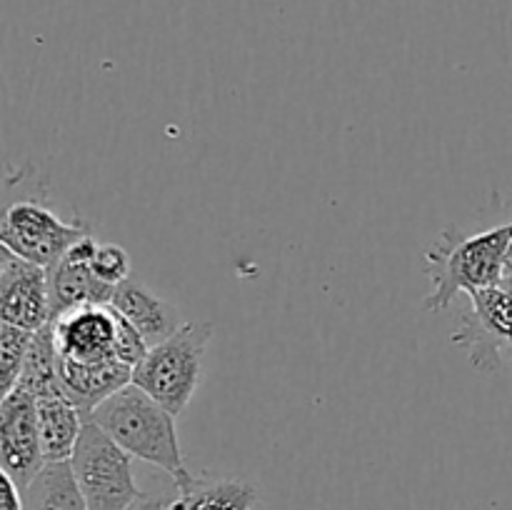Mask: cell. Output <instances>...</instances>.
<instances>
[{
  "instance_id": "cell-1",
  "label": "cell",
  "mask_w": 512,
  "mask_h": 510,
  "mask_svg": "<svg viewBox=\"0 0 512 510\" xmlns=\"http://www.w3.org/2000/svg\"><path fill=\"white\" fill-rule=\"evenodd\" d=\"M510 240L512 220L473 235L448 225L425 253L430 293L423 298V308L438 313L448 308L458 293L470 295L500 285Z\"/></svg>"
},
{
  "instance_id": "cell-2",
  "label": "cell",
  "mask_w": 512,
  "mask_h": 510,
  "mask_svg": "<svg viewBox=\"0 0 512 510\" xmlns=\"http://www.w3.org/2000/svg\"><path fill=\"white\" fill-rule=\"evenodd\" d=\"M88 415L133 458L168 473L178 490L195 480L180 450L175 415L135 383L120 388Z\"/></svg>"
},
{
  "instance_id": "cell-3",
  "label": "cell",
  "mask_w": 512,
  "mask_h": 510,
  "mask_svg": "<svg viewBox=\"0 0 512 510\" xmlns=\"http://www.w3.org/2000/svg\"><path fill=\"white\" fill-rule=\"evenodd\" d=\"M213 323H183L170 338L153 345L133 370V383L165 410L180 415L198 390Z\"/></svg>"
},
{
  "instance_id": "cell-4",
  "label": "cell",
  "mask_w": 512,
  "mask_h": 510,
  "mask_svg": "<svg viewBox=\"0 0 512 510\" xmlns=\"http://www.w3.org/2000/svg\"><path fill=\"white\" fill-rule=\"evenodd\" d=\"M130 460L133 455L85 415L70 468L88 510H128L143 495L135 485Z\"/></svg>"
},
{
  "instance_id": "cell-5",
  "label": "cell",
  "mask_w": 512,
  "mask_h": 510,
  "mask_svg": "<svg viewBox=\"0 0 512 510\" xmlns=\"http://www.w3.org/2000/svg\"><path fill=\"white\" fill-rule=\"evenodd\" d=\"M90 235L85 220L65 223L50 205L38 198L8 200L0 223V243L20 258L50 268L80 238Z\"/></svg>"
},
{
  "instance_id": "cell-6",
  "label": "cell",
  "mask_w": 512,
  "mask_h": 510,
  "mask_svg": "<svg viewBox=\"0 0 512 510\" xmlns=\"http://www.w3.org/2000/svg\"><path fill=\"white\" fill-rule=\"evenodd\" d=\"M470 308L460 315L453 333L455 348L468 353L475 370H495L503 350L512 353V293L503 288L475 290L468 295Z\"/></svg>"
},
{
  "instance_id": "cell-7",
  "label": "cell",
  "mask_w": 512,
  "mask_h": 510,
  "mask_svg": "<svg viewBox=\"0 0 512 510\" xmlns=\"http://www.w3.org/2000/svg\"><path fill=\"white\" fill-rule=\"evenodd\" d=\"M0 460L3 473H8L23 493L48 463L35 395L25 388H13L0 403Z\"/></svg>"
},
{
  "instance_id": "cell-8",
  "label": "cell",
  "mask_w": 512,
  "mask_h": 510,
  "mask_svg": "<svg viewBox=\"0 0 512 510\" xmlns=\"http://www.w3.org/2000/svg\"><path fill=\"white\" fill-rule=\"evenodd\" d=\"M3 250L0 260V318L18 328L40 330L53 320L48 288V268Z\"/></svg>"
},
{
  "instance_id": "cell-9",
  "label": "cell",
  "mask_w": 512,
  "mask_h": 510,
  "mask_svg": "<svg viewBox=\"0 0 512 510\" xmlns=\"http://www.w3.org/2000/svg\"><path fill=\"white\" fill-rule=\"evenodd\" d=\"M55 348L63 360L95 363L115 358V335H118V313L113 305H78L53 320Z\"/></svg>"
},
{
  "instance_id": "cell-10",
  "label": "cell",
  "mask_w": 512,
  "mask_h": 510,
  "mask_svg": "<svg viewBox=\"0 0 512 510\" xmlns=\"http://www.w3.org/2000/svg\"><path fill=\"white\" fill-rule=\"evenodd\" d=\"M93 233L80 238L68 253L55 260L48 268V288H50V308L53 318L78 305H108L113 300L115 285L105 283L93 270V258L98 253Z\"/></svg>"
},
{
  "instance_id": "cell-11",
  "label": "cell",
  "mask_w": 512,
  "mask_h": 510,
  "mask_svg": "<svg viewBox=\"0 0 512 510\" xmlns=\"http://www.w3.org/2000/svg\"><path fill=\"white\" fill-rule=\"evenodd\" d=\"M58 360L60 383H63L65 395L78 405L83 415L93 413L103 400L133 383V368L118 358L78 363V360H63L58 355Z\"/></svg>"
},
{
  "instance_id": "cell-12",
  "label": "cell",
  "mask_w": 512,
  "mask_h": 510,
  "mask_svg": "<svg viewBox=\"0 0 512 510\" xmlns=\"http://www.w3.org/2000/svg\"><path fill=\"white\" fill-rule=\"evenodd\" d=\"M110 305L130 325L138 328V333L148 340L150 348L163 343L165 338H170L183 325L180 310L173 303L160 298V295H155L148 285L138 283V280H123L115 288Z\"/></svg>"
},
{
  "instance_id": "cell-13",
  "label": "cell",
  "mask_w": 512,
  "mask_h": 510,
  "mask_svg": "<svg viewBox=\"0 0 512 510\" xmlns=\"http://www.w3.org/2000/svg\"><path fill=\"white\" fill-rule=\"evenodd\" d=\"M35 408H38L40 438H43V453L48 463L53 460H70L78 445L80 430H83L85 415L78 405L65 395L63 388L48 390V393L35 395Z\"/></svg>"
},
{
  "instance_id": "cell-14",
  "label": "cell",
  "mask_w": 512,
  "mask_h": 510,
  "mask_svg": "<svg viewBox=\"0 0 512 510\" xmlns=\"http://www.w3.org/2000/svg\"><path fill=\"white\" fill-rule=\"evenodd\" d=\"M25 510H88L70 460H53L25 490Z\"/></svg>"
},
{
  "instance_id": "cell-15",
  "label": "cell",
  "mask_w": 512,
  "mask_h": 510,
  "mask_svg": "<svg viewBox=\"0 0 512 510\" xmlns=\"http://www.w3.org/2000/svg\"><path fill=\"white\" fill-rule=\"evenodd\" d=\"M185 510H253L258 503V488L245 480H205L195 478L180 490Z\"/></svg>"
},
{
  "instance_id": "cell-16",
  "label": "cell",
  "mask_w": 512,
  "mask_h": 510,
  "mask_svg": "<svg viewBox=\"0 0 512 510\" xmlns=\"http://www.w3.org/2000/svg\"><path fill=\"white\" fill-rule=\"evenodd\" d=\"M58 363L60 360H58V348H55L53 325L48 323L33 333V343H30L28 358H25L23 373H20L18 385H15V388H25L33 395L63 388V383H60Z\"/></svg>"
},
{
  "instance_id": "cell-17",
  "label": "cell",
  "mask_w": 512,
  "mask_h": 510,
  "mask_svg": "<svg viewBox=\"0 0 512 510\" xmlns=\"http://www.w3.org/2000/svg\"><path fill=\"white\" fill-rule=\"evenodd\" d=\"M30 343H33L30 330H23L10 323L0 325V380H3V395L18 385Z\"/></svg>"
},
{
  "instance_id": "cell-18",
  "label": "cell",
  "mask_w": 512,
  "mask_h": 510,
  "mask_svg": "<svg viewBox=\"0 0 512 510\" xmlns=\"http://www.w3.org/2000/svg\"><path fill=\"white\" fill-rule=\"evenodd\" d=\"M93 270L98 278L118 288L123 280L130 278V255L128 250L115 243H100L93 258Z\"/></svg>"
},
{
  "instance_id": "cell-19",
  "label": "cell",
  "mask_w": 512,
  "mask_h": 510,
  "mask_svg": "<svg viewBox=\"0 0 512 510\" xmlns=\"http://www.w3.org/2000/svg\"><path fill=\"white\" fill-rule=\"evenodd\" d=\"M118 313V310H115ZM150 345L143 335L138 333L135 325H130L123 315L118 313V335H115V358L123 360L130 368H138L143 363V358L148 355Z\"/></svg>"
},
{
  "instance_id": "cell-20",
  "label": "cell",
  "mask_w": 512,
  "mask_h": 510,
  "mask_svg": "<svg viewBox=\"0 0 512 510\" xmlns=\"http://www.w3.org/2000/svg\"><path fill=\"white\" fill-rule=\"evenodd\" d=\"M128 510H185L180 490L175 495H140Z\"/></svg>"
},
{
  "instance_id": "cell-21",
  "label": "cell",
  "mask_w": 512,
  "mask_h": 510,
  "mask_svg": "<svg viewBox=\"0 0 512 510\" xmlns=\"http://www.w3.org/2000/svg\"><path fill=\"white\" fill-rule=\"evenodd\" d=\"M0 510H25V493L8 473H0Z\"/></svg>"
},
{
  "instance_id": "cell-22",
  "label": "cell",
  "mask_w": 512,
  "mask_h": 510,
  "mask_svg": "<svg viewBox=\"0 0 512 510\" xmlns=\"http://www.w3.org/2000/svg\"><path fill=\"white\" fill-rule=\"evenodd\" d=\"M505 210H508V213H512V200H508V203H505Z\"/></svg>"
}]
</instances>
